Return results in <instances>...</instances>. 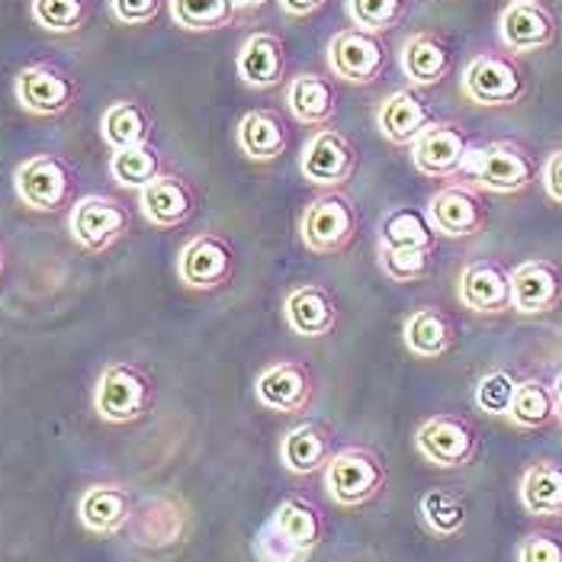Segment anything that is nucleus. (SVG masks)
<instances>
[{
	"instance_id": "nucleus-1",
	"label": "nucleus",
	"mask_w": 562,
	"mask_h": 562,
	"mask_svg": "<svg viewBox=\"0 0 562 562\" xmlns=\"http://www.w3.org/2000/svg\"><path fill=\"white\" fill-rule=\"evenodd\" d=\"M357 228H360L357 206L341 190L315 196L300 218V235L312 255H341L353 245Z\"/></svg>"
},
{
	"instance_id": "nucleus-2",
	"label": "nucleus",
	"mask_w": 562,
	"mask_h": 562,
	"mask_svg": "<svg viewBox=\"0 0 562 562\" xmlns=\"http://www.w3.org/2000/svg\"><path fill=\"white\" fill-rule=\"evenodd\" d=\"M155 398L151 376L135 363H110L93 390V408L106 425H132L138 422Z\"/></svg>"
},
{
	"instance_id": "nucleus-3",
	"label": "nucleus",
	"mask_w": 562,
	"mask_h": 562,
	"mask_svg": "<svg viewBox=\"0 0 562 562\" xmlns=\"http://www.w3.org/2000/svg\"><path fill=\"white\" fill-rule=\"evenodd\" d=\"M463 171L473 173L479 190L520 193L537 180L540 168H537L533 155L524 145L512 142V138H502V142H488L482 148H473Z\"/></svg>"
},
{
	"instance_id": "nucleus-4",
	"label": "nucleus",
	"mask_w": 562,
	"mask_h": 562,
	"mask_svg": "<svg viewBox=\"0 0 562 562\" xmlns=\"http://www.w3.org/2000/svg\"><path fill=\"white\" fill-rule=\"evenodd\" d=\"M325 488L341 508L370 505L386 488V463L370 447H345L325 467Z\"/></svg>"
},
{
	"instance_id": "nucleus-5",
	"label": "nucleus",
	"mask_w": 562,
	"mask_h": 562,
	"mask_svg": "<svg viewBox=\"0 0 562 562\" xmlns=\"http://www.w3.org/2000/svg\"><path fill=\"white\" fill-rule=\"evenodd\" d=\"M463 93L479 106H515L527 97V71L508 52H482L463 71Z\"/></svg>"
},
{
	"instance_id": "nucleus-6",
	"label": "nucleus",
	"mask_w": 562,
	"mask_h": 562,
	"mask_svg": "<svg viewBox=\"0 0 562 562\" xmlns=\"http://www.w3.org/2000/svg\"><path fill=\"white\" fill-rule=\"evenodd\" d=\"M415 447L418 453L440 467V470H460L470 467L479 453V431L476 425L463 415L440 412L418 425L415 431Z\"/></svg>"
},
{
	"instance_id": "nucleus-7",
	"label": "nucleus",
	"mask_w": 562,
	"mask_h": 562,
	"mask_svg": "<svg viewBox=\"0 0 562 562\" xmlns=\"http://www.w3.org/2000/svg\"><path fill=\"white\" fill-rule=\"evenodd\" d=\"M16 196L36 213H58L71 203L78 173L58 155H33L16 168Z\"/></svg>"
},
{
	"instance_id": "nucleus-8",
	"label": "nucleus",
	"mask_w": 562,
	"mask_h": 562,
	"mask_svg": "<svg viewBox=\"0 0 562 562\" xmlns=\"http://www.w3.org/2000/svg\"><path fill=\"white\" fill-rule=\"evenodd\" d=\"M390 65V52L380 33L347 26L328 43V68L347 85H376Z\"/></svg>"
},
{
	"instance_id": "nucleus-9",
	"label": "nucleus",
	"mask_w": 562,
	"mask_h": 562,
	"mask_svg": "<svg viewBox=\"0 0 562 562\" xmlns=\"http://www.w3.org/2000/svg\"><path fill=\"white\" fill-rule=\"evenodd\" d=\"M235 248L228 238H222L216 232H203L193 235L177 258V277L183 286L200 290V293H213L222 290L225 283H232L235 277Z\"/></svg>"
},
{
	"instance_id": "nucleus-10",
	"label": "nucleus",
	"mask_w": 562,
	"mask_h": 562,
	"mask_svg": "<svg viewBox=\"0 0 562 562\" xmlns=\"http://www.w3.org/2000/svg\"><path fill=\"white\" fill-rule=\"evenodd\" d=\"M428 218L443 238H473L488 222V203L476 183H447L428 200Z\"/></svg>"
},
{
	"instance_id": "nucleus-11",
	"label": "nucleus",
	"mask_w": 562,
	"mask_h": 562,
	"mask_svg": "<svg viewBox=\"0 0 562 562\" xmlns=\"http://www.w3.org/2000/svg\"><path fill=\"white\" fill-rule=\"evenodd\" d=\"M126 232H130V213L113 196H97L93 193V196L78 200L75 210H71V235L90 255H103Z\"/></svg>"
},
{
	"instance_id": "nucleus-12",
	"label": "nucleus",
	"mask_w": 562,
	"mask_h": 562,
	"mask_svg": "<svg viewBox=\"0 0 562 562\" xmlns=\"http://www.w3.org/2000/svg\"><path fill=\"white\" fill-rule=\"evenodd\" d=\"M473 142L460 123H431L412 145V161L425 177H453L467 168Z\"/></svg>"
},
{
	"instance_id": "nucleus-13",
	"label": "nucleus",
	"mask_w": 562,
	"mask_h": 562,
	"mask_svg": "<svg viewBox=\"0 0 562 562\" xmlns=\"http://www.w3.org/2000/svg\"><path fill=\"white\" fill-rule=\"evenodd\" d=\"M258 402L280 415H300L315 395V376L303 360H277L258 373Z\"/></svg>"
},
{
	"instance_id": "nucleus-14",
	"label": "nucleus",
	"mask_w": 562,
	"mask_h": 562,
	"mask_svg": "<svg viewBox=\"0 0 562 562\" xmlns=\"http://www.w3.org/2000/svg\"><path fill=\"white\" fill-rule=\"evenodd\" d=\"M457 296L470 312L498 315L512 308V270L502 260L479 258L460 270Z\"/></svg>"
},
{
	"instance_id": "nucleus-15",
	"label": "nucleus",
	"mask_w": 562,
	"mask_h": 562,
	"mask_svg": "<svg viewBox=\"0 0 562 562\" xmlns=\"http://www.w3.org/2000/svg\"><path fill=\"white\" fill-rule=\"evenodd\" d=\"M357 168V151L338 130H318L303 148L300 171L315 187H341Z\"/></svg>"
},
{
	"instance_id": "nucleus-16",
	"label": "nucleus",
	"mask_w": 562,
	"mask_h": 562,
	"mask_svg": "<svg viewBox=\"0 0 562 562\" xmlns=\"http://www.w3.org/2000/svg\"><path fill=\"white\" fill-rule=\"evenodd\" d=\"M562 305L560 263L543 258L524 260L512 270V308L520 315H547Z\"/></svg>"
},
{
	"instance_id": "nucleus-17",
	"label": "nucleus",
	"mask_w": 562,
	"mask_h": 562,
	"mask_svg": "<svg viewBox=\"0 0 562 562\" xmlns=\"http://www.w3.org/2000/svg\"><path fill=\"white\" fill-rule=\"evenodd\" d=\"M75 97V81L55 65H30L16 75V100L33 116H61Z\"/></svg>"
},
{
	"instance_id": "nucleus-18",
	"label": "nucleus",
	"mask_w": 562,
	"mask_h": 562,
	"mask_svg": "<svg viewBox=\"0 0 562 562\" xmlns=\"http://www.w3.org/2000/svg\"><path fill=\"white\" fill-rule=\"evenodd\" d=\"M560 23L547 3H508L498 16V36L512 52H540L557 43Z\"/></svg>"
},
{
	"instance_id": "nucleus-19",
	"label": "nucleus",
	"mask_w": 562,
	"mask_h": 562,
	"mask_svg": "<svg viewBox=\"0 0 562 562\" xmlns=\"http://www.w3.org/2000/svg\"><path fill=\"white\" fill-rule=\"evenodd\" d=\"M138 206L151 225L180 228L196 213V190L177 173H158L148 187L138 190Z\"/></svg>"
},
{
	"instance_id": "nucleus-20",
	"label": "nucleus",
	"mask_w": 562,
	"mask_h": 562,
	"mask_svg": "<svg viewBox=\"0 0 562 562\" xmlns=\"http://www.w3.org/2000/svg\"><path fill=\"white\" fill-rule=\"evenodd\" d=\"M286 328L300 338H325L338 325V300L322 283H303L286 293Z\"/></svg>"
},
{
	"instance_id": "nucleus-21",
	"label": "nucleus",
	"mask_w": 562,
	"mask_h": 562,
	"mask_svg": "<svg viewBox=\"0 0 562 562\" xmlns=\"http://www.w3.org/2000/svg\"><path fill=\"white\" fill-rule=\"evenodd\" d=\"M286 65H290L286 45L273 33L248 36L238 48V58H235L238 78L248 87H255V90H270V87L283 85Z\"/></svg>"
},
{
	"instance_id": "nucleus-22",
	"label": "nucleus",
	"mask_w": 562,
	"mask_h": 562,
	"mask_svg": "<svg viewBox=\"0 0 562 562\" xmlns=\"http://www.w3.org/2000/svg\"><path fill=\"white\" fill-rule=\"evenodd\" d=\"M132 512H135L132 492L116 482L90 485L78 502V518L90 533H120L132 520Z\"/></svg>"
},
{
	"instance_id": "nucleus-23",
	"label": "nucleus",
	"mask_w": 562,
	"mask_h": 562,
	"mask_svg": "<svg viewBox=\"0 0 562 562\" xmlns=\"http://www.w3.org/2000/svg\"><path fill=\"white\" fill-rule=\"evenodd\" d=\"M431 106L418 90H395L383 100L376 126L392 145H415V138L431 126Z\"/></svg>"
},
{
	"instance_id": "nucleus-24",
	"label": "nucleus",
	"mask_w": 562,
	"mask_h": 562,
	"mask_svg": "<svg viewBox=\"0 0 562 562\" xmlns=\"http://www.w3.org/2000/svg\"><path fill=\"white\" fill-rule=\"evenodd\" d=\"M402 71L415 87L440 85L453 71V48L437 33H415L402 45Z\"/></svg>"
},
{
	"instance_id": "nucleus-25",
	"label": "nucleus",
	"mask_w": 562,
	"mask_h": 562,
	"mask_svg": "<svg viewBox=\"0 0 562 562\" xmlns=\"http://www.w3.org/2000/svg\"><path fill=\"white\" fill-rule=\"evenodd\" d=\"M286 106L303 126H328L338 116V85L325 75H296L286 85Z\"/></svg>"
},
{
	"instance_id": "nucleus-26",
	"label": "nucleus",
	"mask_w": 562,
	"mask_h": 562,
	"mask_svg": "<svg viewBox=\"0 0 562 562\" xmlns=\"http://www.w3.org/2000/svg\"><path fill=\"white\" fill-rule=\"evenodd\" d=\"M270 524H273V530H280L296 550H303L308 557L325 540V515L312 498H303V495H286L277 505V512L270 515Z\"/></svg>"
},
{
	"instance_id": "nucleus-27",
	"label": "nucleus",
	"mask_w": 562,
	"mask_h": 562,
	"mask_svg": "<svg viewBox=\"0 0 562 562\" xmlns=\"http://www.w3.org/2000/svg\"><path fill=\"white\" fill-rule=\"evenodd\" d=\"M402 338H405V347L422 357V360H437L443 357L450 347L457 345V322L437 308V305H425L418 312H412L405 318V328H402Z\"/></svg>"
},
{
	"instance_id": "nucleus-28",
	"label": "nucleus",
	"mask_w": 562,
	"mask_h": 562,
	"mask_svg": "<svg viewBox=\"0 0 562 562\" xmlns=\"http://www.w3.org/2000/svg\"><path fill=\"white\" fill-rule=\"evenodd\" d=\"M238 148L251 161H277L290 148L286 120L277 110H251L238 123Z\"/></svg>"
},
{
	"instance_id": "nucleus-29",
	"label": "nucleus",
	"mask_w": 562,
	"mask_h": 562,
	"mask_svg": "<svg viewBox=\"0 0 562 562\" xmlns=\"http://www.w3.org/2000/svg\"><path fill=\"white\" fill-rule=\"evenodd\" d=\"M335 450H331V437L322 425H296L293 431H286L280 443V460L293 476H312L318 470H325L331 463Z\"/></svg>"
},
{
	"instance_id": "nucleus-30",
	"label": "nucleus",
	"mask_w": 562,
	"mask_h": 562,
	"mask_svg": "<svg viewBox=\"0 0 562 562\" xmlns=\"http://www.w3.org/2000/svg\"><path fill=\"white\" fill-rule=\"evenodd\" d=\"M520 505L533 518H562V463L537 460L520 476Z\"/></svg>"
},
{
	"instance_id": "nucleus-31",
	"label": "nucleus",
	"mask_w": 562,
	"mask_h": 562,
	"mask_svg": "<svg viewBox=\"0 0 562 562\" xmlns=\"http://www.w3.org/2000/svg\"><path fill=\"white\" fill-rule=\"evenodd\" d=\"M100 132L113 151L145 145L151 138V113L135 100H116L106 106V113L100 120Z\"/></svg>"
},
{
	"instance_id": "nucleus-32",
	"label": "nucleus",
	"mask_w": 562,
	"mask_h": 562,
	"mask_svg": "<svg viewBox=\"0 0 562 562\" xmlns=\"http://www.w3.org/2000/svg\"><path fill=\"white\" fill-rule=\"evenodd\" d=\"M380 245L386 248H412V251H434L437 232H434L428 213L415 206H398L383 218L380 225Z\"/></svg>"
},
{
	"instance_id": "nucleus-33",
	"label": "nucleus",
	"mask_w": 562,
	"mask_h": 562,
	"mask_svg": "<svg viewBox=\"0 0 562 562\" xmlns=\"http://www.w3.org/2000/svg\"><path fill=\"white\" fill-rule=\"evenodd\" d=\"M508 422L524 428V431H540V428L553 425L557 422V395H553V386H547L537 376L520 380L518 392H515V402H512V412H508Z\"/></svg>"
},
{
	"instance_id": "nucleus-34",
	"label": "nucleus",
	"mask_w": 562,
	"mask_h": 562,
	"mask_svg": "<svg viewBox=\"0 0 562 562\" xmlns=\"http://www.w3.org/2000/svg\"><path fill=\"white\" fill-rule=\"evenodd\" d=\"M422 518L431 527L434 533L440 537H457L463 527H467V518H470V505L460 492H450V488H431L422 495Z\"/></svg>"
},
{
	"instance_id": "nucleus-35",
	"label": "nucleus",
	"mask_w": 562,
	"mask_h": 562,
	"mask_svg": "<svg viewBox=\"0 0 562 562\" xmlns=\"http://www.w3.org/2000/svg\"><path fill=\"white\" fill-rule=\"evenodd\" d=\"M168 3H171L173 23L190 33L225 30L238 16L232 0H168Z\"/></svg>"
},
{
	"instance_id": "nucleus-36",
	"label": "nucleus",
	"mask_w": 562,
	"mask_h": 562,
	"mask_svg": "<svg viewBox=\"0 0 562 562\" xmlns=\"http://www.w3.org/2000/svg\"><path fill=\"white\" fill-rule=\"evenodd\" d=\"M110 173L120 187H130V190H142L148 187L158 173H161V155L158 148H151L148 142L145 145H135V148H123V151H113L110 158Z\"/></svg>"
},
{
	"instance_id": "nucleus-37",
	"label": "nucleus",
	"mask_w": 562,
	"mask_h": 562,
	"mask_svg": "<svg viewBox=\"0 0 562 562\" xmlns=\"http://www.w3.org/2000/svg\"><path fill=\"white\" fill-rule=\"evenodd\" d=\"M33 20L48 33H75L87 20V0H33Z\"/></svg>"
},
{
	"instance_id": "nucleus-38",
	"label": "nucleus",
	"mask_w": 562,
	"mask_h": 562,
	"mask_svg": "<svg viewBox=\"0 0 562 562\" xmlns=\"http://www.w3.org/2000/svg\"><path fill=\"white\" fill-rule=\"evenodd\" d=\"M402 13H405V0H347L350 23L370 33H386L398 26Z\"/></svg>"
},
{
	"instance_id": "nucleus-39",
	"label": "nucleus",
	"mask_w": 562,
	"mask_h": 562,
	"mask_svg": "<svg viewBox=\"0 0 562 562\" xmlns=\"http://www.w3.org/2000/svg\"><path fill=\"white\" fill-rule=\"evenodd\" d=\"M518 392V380L508 370H492L476 383V405L479 412L495 415V418H508L512 402Z\"/></svg>"
},
{
	"instance_id": "nucleus-40",
	"label": "nucleus",
	"mask_w": 562,
	"mask_h": 562,
	"mask_svg": "<svg viewBox=\"0 0 562 562\" xmlns=\"http://www.w3.org/2000/svg\"><path fill=\"white\" fill-rule=\"evenodd\" d=\"M380 267L392 283H415V280H425L431 273V251L380 245Z\"/></svg>"
},
{
	"instance_id": "nucleus-41",
	"label": "nucleus",
	"mask_w": 562,
	"mask_h": 562,
	"mask_svg": "<svg viewBox=\"0 0 562 562\" xmlns=\"http://www.w3.org/2000/svg\"><path fill=\"white\" fill-rule=\"evenodd\" d=\"M255 557L258 562H305L308 560V553L303 550H296L280 530H273V524L267 520L263 527H260V533L255 537Z\"/></svg>"
},
{
	"instance_id": "nucleus-42",
	"label": "nucleus",
	"mask_w": 562,
	"mask_h": 562,
	"mask_svg": "<svg viewBox=\"0 0 562 562\" xmlns=\"http://www.w3.org/2000/svg\"><path fill=\"white\" fill-rule=\"evenodd\" d=\"M518 562H562V537L550 530H530L520 540Z\"/></svg>"
},
{
	"instance_id": "nucleus-43",
	"label": "nucleus",
	"mask_w": 562,
	"mask_h": 562,
	"mask_svg": "<svg viewBox=\"0 0 562 562\" xmlns=\"http://www.w3.org/2000/svg\"><path fill=\"white\" fill-rule=\"evenodd\" d=\"M161 3H165V0H110L113 16H116L120 23H130V26L151 23V20L161 13Z\"/></svg>"
},
{
	"instance_id": "nucleus-44",
	"label": "nucleus",
	"mask_w": 562,
	"mask_h": 562,
	"mask_svg": "<svg viewBox=\"0 0 562 562\" xmlns=\"http://www.w3.org/2000/svg\"><path fill=\"white\" fill-rule=\"evenodd\" d=\"M543 190L553 203L562 206V148H557L543 165Z\"/></svg>"
},
{
	"instance_id": "nucleus-45",
	"label": "nucleus",
	"mask_w": 562,
	"mask_h": 562,
	"mask_svg": "<svg viewBox=\"0 0 562 562\" xmlns=\"http://www.w3.org/2000/svg\"><path fill=\"white\" fill-rule=\"evenodd\" d=\"M328 0H280V7L290 13V16H312L325 7Z\"/></svg>"
},
{
	"instance_id": "nucleus-46",
	"label": "nucleus",
	"mask_w": 562,
	"mask_h": 562,
	"mask_svg": "<svg viewBox=\"0 0 562 562\" xmlns=\"http://www.w3.org/2000/svg\"><path fill=\"white\" fill-rule=\"evenodd\" d=\"M232 3H235V10H238V13H251V10H260L267 0H232Z\"/></svg>"
},
{
	"instance_id": "nucleus-47",
	"label": "nucleus",
	"mask_w": 562,
	"mask_h": 562,
	"mask_svg": "<svg viewBox=\"0 0 562 562\" xmlns=\"http://www.w3.org/2000/svg\"><path fill=\"white\" fill-rule=\"evenodd\" d=\"M553 395H557V422L562 425V370L560 376H557V383H553Z\"/></svg>"
},
{
	"instance_id": "nucleus-48",
	"label": "nucleus",
	"mask_w": 562,
	"mask_h": 562,
	"mask_svg": "<svg viewBox=\"0 0 562 562\" xmlns=\"http://www.w3.org/2000/svg\"><path fill=\"white\" fill-rule=\"evenodd\" d=\"M3 263H7V251H3V241H0V277H3Z\"/></svg>"
},
{
	"instance_id": "nucleus-49",
	"label": "nucleus",
	"mask_w": 562,
	"mask_h": 562,
	"mask_svg": "<svg viewBox=\"0 0 562 562\" xmlns=\"http://www.w3.org/2000/svg\"><path fill=\"white\" fill-rule=\"evenodd\" d=\"M512 3H543V0H512Z\"/></svg>"
}]
</instances>
